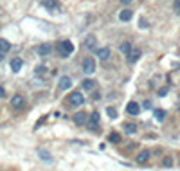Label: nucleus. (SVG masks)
Segmentation results:
<instances>
[{
  "label": "nucleus",
  "mask_w": 180,
  "mask_h": 171,
  "mask_svg": "<svg viewBox=\"0 0 180 171\" xmlns=\"http://www.w3.org/2000/svg\"><path fill=\"white\" fill-rule=\"evenodd\" d=\"M58 52H60V56L67 58L70 56L72 52H74V45H72V41H69V40H63L58 43Z\"/></svg>",
  "instance_id": "obj_1"
},
{
  "label": "nucleus",
  "mask_w": 180,
  "mask_h": 171,
  "mask_svg": "<svg viewBox=\"0 0 180 171\" xmlns=\"http://www.w3.org/2000/svg\"><path fill=\"white\" fill-rule=\"evenodd\" d=\"M81 69L85 74H94L96 72V59L94 58H85L81 61Z\"/></svg>",
  "instance_id": "obj_2"
},
{
  "label": "nucleus",
  "mask_w": 180,
  "mask_h": 171,
  "mask_svg": "<svg viewBox=\"0 0 180 171\" xmlns=\"http://www.w3.org/2000/svg\"><path fill=\"white\" fill-rule=\"evenodd\" d=\"M83 101H85V97H83V94H81L79 90H76V92H72V94L69 95V105L70 106H81Z\"/></svg>",
  "instance_id": "obj_3"
},
{
  "label": "nucleus",
  "mask_w": 180,
  "mask_h": 171,
  "mask_svg": "<svg viewBox=\"0 0 180 171\" xmlns=\"http://www.w3.org/2000/svg\"><path fill=\"white\" fill-rule=\"evenodd\" d=\"M36 52H38V56H51L52 45H51V43H41V45L36 47Z\"/></svg>",
  "instance_id": "obj_4"
},
{
  "label": "nucleus",
  "mask_w": 180,
  "mask_h": 171,
  "mask_svg": "<svg viewBox=\"0 0 180 171\" xmlns=\"http://www.w3.org/2000/svg\"><path fill=\"white\" fill-rule=\"evenodd\" d=\"M11 51V43L7 41V40H4V38H0V61L4 59V56L7 54Z\"/></svg>",
  "instance_id": "obj_5"
},
{
  "label": "nucleus",
  "mask_w": 180,
  "mask_h": 171,
  "mask_svg": "<svg viewBox=\"0 0 180 171\" xmlns=\"http://www.w3.org/2000/svg\"><path fill=\"white\" fill-rule=\"evenodd\" d=\"M126 112L130 115H137L140 112V105L137 103V101H130L128 105H126Z\"/></svg>",
  "instance_id": "obj_6"
},
{
  "label": "nucleus",
  "mask_w": 180,
  "mask_h": 171,
  "mask_svg": "<svg viewBox=\"0 0 180 171\" xmlns=\"http://www.w3.org/2000/svg\"><path fill=\"white\" fill-rule=\"evenodd\" d=\"M99 114L97 112H94V114H90V117H88V128L90 130H97V124H99Z\"/></svg>",
  "instance_id": "obj_7"
},
{
  "label": "nucleus",
  "mask_w": 180,
  "mask_h": 171,
  "mask_svg": "<svg viewBox=\"0 0 180 171\" xmlns=\"http://www.w3.org/2000/svg\"><path fill=\"white\" fill-rule=\"evenodd\" d=\"M23 105H25V99H23L22 95H18V94L13 95V99H11V106H13V108H22Z\"/></svg>",
  "instance_id": "obj_8"
},
{
  "label": "nucleus",
  "mask_w": 180,
  "mask_h": 171,
  "mask_svg": "<svg viewBox=\"0 0 180 171\" xmlns=\"http://www.w3.org/2000/svg\"><path fill=\"white\" fill-rule=\"evenodd\" d=\"M58 87H60V90H69V88L72 87V79L69 76H63L60 79V85H58Z\"/></svg>",
  "instance_id": "obj_9"
},
{
  "label": "nucleus",
  "mask_w": 180,
  "mask_h": 171,
  "mask_svg": "<svg viewBox=\"0 0 180 171\" xmlns=\"http://www.w3.org/2000/svg\"><path fill=\"white\" fill-rule=\"evenodd\" d=\"M96 54H97L99 59L106 61V59L110 58V49H108V47H101V49H97V52H96Z\"/></svg>",
  "instance_id": "obj_10"
},
{
  "label": "nucleus",
  "mask_w": 180,
  "mask_h": 171,
  "mask_svg": "<svg viewBox=\"0 0 180 171\" xmlns=\"http://www.w3.org/2000/svg\"><path fill=\"white\" fill-rule=\"evenodd\" d=\"M150 155H151V151H150V150H142V151L137 155V162H140V164L148 162V160H150Z\"/></svg>",
  "instance_id": "obj_11"
},
{
  "label": "nucleus",
  "mask_w": 180,
  "mask_h": 171,
  "mask_svg": "<svg viewBox=\"0 0 180 171\" xmlns=\"http://www.w3.org/2000/svg\"><path fill=\"white\" fill-rule=\"evenodd\" d=\"M22 65H23V61H22L20 58H13V59H11V70H13V72L22 70Z\"/></svg>",
  "instance_id": "obj_12"
},
{
  "label": "nucleus",
  "mask_w": 180,
  "mask_h": 171,
  "mask_svg": "<svg viewBox=\"0 0 180 171\" xmlns=\"http://www.w3.org/2000/svg\"><path fill=\"white\" fill-rule=\"evenodd\" d=\"M132 16H133V13H132L130 9H122V11L119 13V20L121 22H130Z\"/></svg>",
  "instance_id": "obj_13"
},
{
  "label": "nucleus",
  "mask_w": 180,
  "mask_h": 171,
  "mask_svg": "<svg viewBox=\"0 0 180 171\" xmlns=\"http://www.w3.org/2000/svg\"><path fill=\"white\" fill-rule=\"evenodd\" d=\"M139 58H140V51L139 49H132V52L128 54V61H130V63H135Z\"/></svg>",
  "instance_id": "obj_14"
},
{
  "label": "nucleus",
  "mask_w": 180,
  "mask_h": 171,
  "mask_svg": "<svg viewBox=\"0 0 180 171\" xmlns=\"http://www.w3.org/2000/svg\"><path fill=\"white\" fill-rule=\"evenodd\" d=\"M119 51L124 54V56H128V54L132 52V43H130V41H122V45L119 47Z\"/></svg>",
  "instance_id": "obj_15"
},
{
  "label": "nucleus",
  "mask_w": 180,
  "mask_h": 171,
  "mask_svg": "<svg viewBox=\"0 0 180 171\" xmlns=\"http://www.w3.org/2000/svg\"><path fill=\"white\" fill-rule=\"evenodd\" d=\"M43 5H45L49 11H56V9H58V2H56V0H43Z\"/></svg>",
  "instance_id": "obj_16"
},
{
  "label": "nucleus",
  "mask_w": 180,
  "mask_h": 171,
  "mask_svg": "<svg viewBox=\"0 0 180 171\" xmlns=\"http://www.w3.org/2000/svg\"><path fill=\"white\" fill-rule=\"evenodd\" d=\"M96 85H97V83H96L94 79H85V81H83V88H85V90H94Z\"/></svg>",
  "instance_id": "obj_17"
},
{
  "label": "nucleus",
  "mask_w": 180,
  "mask_h": 171,
  "mask_svg": "<svg viewBox=\"0 0 180 171\" xmlns=\"http://www.w3.org/2000/svg\"><path fill=\"white\" fill-rule=\"evenodd\" d=\"M124 132L128 133V135H133V133H137V124H133V123H128V124L124 126Z\"/></svg>",
  "instance_id": "obj_18"
},
{
  "label": "nucleus",
  "mask_w": 180,
  "mask_h": 171,
  "mask_svg": "<svg viewBox=\"0 0 180 171\" xmlns=\"http://www.w3.org/2000/svg\"><path fill=\"white\" fill-rule=\"evenodd\" d=\"M74 121H76V124H85V123H86V114H85V112H79V114H76Z\"/></svg>",
  "instance_id": "obj_19"
},
{
  "label": "nucleus",
  "mask_w": 180,
  "mask_h": 171,
  "mask_svg": "<svg viewBox=\"0 0 180 171\" xmlns=\"http://www.w3.org/2000/svg\"><path fill=\"white\" fill-rule=\"evenodd\" d=\"M108 141H110V142H114V144H119V142H121V135L117 132H112L110 135H108Z\"/></svg>",
  "instance_id": "obj_20"
},
{
  "label": "nucleus",
  "mask_w": 180,
  "mask_h": 171,
  "mask_svg": "<svg viewBox=\"0 0 180 171\" xmlns=\"http://www.w3.org/2000/svg\"><path fill=\"white\" fill-rule=\"evenodd\" d=\"M155 119H157V121H164V119H166V112H164L162 108H157V110H155Z\"/></svg>",
  "instance_id": "obj_21"
},
{
  "label": "nucleus",
  "mask_w": 180,
  "mask_h": 171,
  "mask_svg": "<svg viewBox=\"0 0 180 171\" xmlns=\"http://www.w3.org/2000/svg\"><path fill=\"white\" fill-rule=\"evenodd\" d=\"M86 47H88V49H94V47H96V38H94V36H88V38H86Z\"/></svg>",
  "instance_id": "obj_22"
},
{
  "label": "nucleus",
  "mask_w": 180,
  "mask_h": 171,
  "mask_svg": "<svg viewBox=\"0 0 180 171\" xmlns=\"http://www.w3.org/2000/svg\"><path fill=\"white\" fill-rule=\"evenodd\" d=\"M162 166H164V168H171V166H173V159H171V157H166V159L162 160Z\"/></svg>",
  "instance_id": "obj_23"
},
{
  "label": "nucleus",
  "mask_w": 180,
  "mask_h": 171,
  "mask_svg": "<svg viewBox=\"0 0 180 171\" xmlns=\"http://www.w3.org/2000/svg\"><path fill=\"white\" fill-rule=\"evenodd\" d=\"M106 114L110 115V119H117V112H115V108H106Z\"/></svg>",
  "instance_id": "obj_24"
},
{
  "label": "nucleus",
  "mask_w": 180,
  "mask_h": 171,
  "mask_svg": "<svg viewBox=\"0 0 180 171\" xmlns=\"http://www.w3.org/2000/svg\"><path fill=\"white\" fill-rule=\"evenodd\" d=\"M168 92H169V88H168V87H162V88H159L157 94H159L160 97H164V95H168Z\"/></svg>",
  "instance_id": "obj_25"
},
{
  "label": "nucleus",
  "mask_w": 180,
  "mask_h": 171,
  "mask_svg": "<svg viewBox=\"0 0 180 171\" xmlns=\"http://www.w3.org/2000/svg\"><path fill=\"white\" fill-rule=\"evenodd\" d=\"M173 9H175V13L180 15V0H175V2H173Z\"/></svg>",
  "instance_id": "obj_26"
},
{
  "label": "nucleus",
  "mask_w": 180,
  "mask_h": 171,
  "mask_svg": "<svg viewBox=\"0 0 180 171\" xmlns=\"http://www.w3.org/2000/svg\"><path fill=\"white\" fill-rule=\"evenodd\" d=\"M45 70H47L45 67H38V69H36V74H38V76H45Z\"/></svg>",
  "instance_id": "obj_27"
},
{
  "label": "nucleus",
  "mask_w": 180,
  "mask_h": 171,
  "mask_svg": "<svg viewBox=\"0 0 180 171\" xmlns=\"http://www.w3.org/2000/svg\"><path fill=\"white\" fill-rule=\"evenodd\" d=\"M40 155H41V159H43V160H51V157H49V153L45 151V150H41V151H40Z\"/></svg>",
  "instance_id": "obj_28"
},
{
  "label": "nucleus",
  "mask_w": 180,
  "mask_h": 171,
  "mask_svg": "<svg viewBox=\"0 0 180 171\" xmlns=\"http://www.w3.org/2000/svg\"><path fill=\"white\" fill-rule=\"evenodd\" d=\"M139 22H140V27H142V29H148V22H146L144 18H140Z\"/></svg>",
  "instance_id": "obj_29"
},
{
  "label": "nucleus",
  "mask_w": 180,
  "mask_h": 171,
  "mask_svg": "<svg viewBox=\"0 0 180 171\" xmlns=\"http://www.w3.org/2000/svg\"><path fill=\"white\" fill-rule=\"evenodd\" d=\"M92 99L97 101V99H99V92H94V94H92Z\"/></svg>",
  "instance_id": "obj_30"
},
{
  "label": "nucleus",
  "mask_w": 180,
  "mask_h": 171,
  "mask_svg": "<svg viewBox=\"0 0 180 171\" xmlns=\"http://www.w3.org/2000/svg\"><path fill=\"white\" fill-rule=\"evenodd\" d=\"M121 2H122V4H124V5H128V4H132V2H133V0H121Z\"/></svg>",
  "instance_id": "obj_31"
},
{
  "label": "nucleus",
  "mask_w": 180,
  "mask_h": 171,
  "mask_svg": "<svg viewBox=\"0 0 180 171\" xmlns=\"http://www.w3.org/2000/svg\"><path fill=\"white\" fill-rule=\"evenodd\" d=\"M4 95H5V90H4V88L0 87V97H4Z\"/></svg>",
  "instance_id": "obj_32"
}]
</instances>
